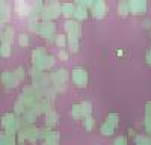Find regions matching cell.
Returning a JSON list of instances; mask_svg holds the SVG:
<instances>
[]
</instances>
